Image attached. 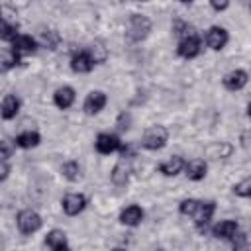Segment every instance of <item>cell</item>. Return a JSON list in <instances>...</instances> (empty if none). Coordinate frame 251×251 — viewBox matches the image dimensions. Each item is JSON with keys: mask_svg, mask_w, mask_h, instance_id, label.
Returning a JSON list of instances; mask_svg holds the SVG:
<instances>
[{"mask_svg": "<svg viewBox=\"0 0 251 251\" xmlns=\"http://www.w3.org/2000/svg\"><path fill=\"white\" fill-rule=\"evenodd\" d=\"M129 120H131V118H129V114H126V112H124V114H120V118H118V129H120V131L129 129Z\"/></svg>", "mask_w": 251, "mask_h": 251, "instance_id": "obj_31", "label": "cell"}, {"mask_svg": "<svg viewBox=\"0 0 251 251\" xmlns=\"http://www.w3.org/2000/svg\"><path fill=\"white\" fill-rule=\"evenodd\" d=\"M14 151V145L8 139H0V159H8Z\"/></svg>", "mask_w": 251, "mask_h": 251, "instance_id": "obj_30", "label": "cell"}, {"mask_svg": "<svg viewBox=\"0 0 251 251\" xmlns=\"http://www.w3.org/2000/svg\"><path fill=\"white\" fill-rule=\"evenodd\" d=\"M182 4H190V2H194V0H180Z\"/></svg>", "mask_w": 251, "mask_h": 251, "instance_id": "obj_34", "label": "cell"}, {"mask_svg": "<svg viewBox=\"0 0 251 251\" xmlns=\"http://www.w3.org/2000/svg\"><path fill=\"white\" fill-rule=\"evenodd\" d=\"M233 194L235 196H241V198H249L251 196V178H243L241 182H237L233 186Z\"/></svg>", "mask_w": 251, "mask_h": 251, "instance_id": "obj_27", "label": "cell"}, {"mask_svg": "<svg viewBox=\"0 0 251 251\" xmlns=\"http://www.w3.org/2000/svg\"><path fill=\"white\" fill-rule=\"evenodd\" d=\"M59 41H61V37H59V33L55 31V29H41L39 31V37H37V43L41 45V47H45V49H57V45H59Z\"/></svg>", "mask_w": 251, "mask_h": 251, "instance_id": "obj_22", "label": "cell"}, {"mask_svg": "<svg viewBox=\"0 0 251 251\" xmlns=\"http://www.w3.org/2000/svg\"><path fill=\"white\" fill-rule=\"evenodd\" d=\"M210 4H212V8L214 10H226L227 8V4H229V0H210Z\"/></svg>", "mask_w": 251, "mask_h": 251, "instance_id": "obj_33", "label": "cell"}, {"mask_svg": "<svg viewBox=\"0 0 251 251\" xmlns=\"http://www.w3.org/2000/svg\"><path fill=\"white\" fill-rule=\"evenodd\" d=\"M12 49L22 57V55H31L37 49V41L31 35H16V39L12 41Z\"/></svg>", "mask_w": 251, "mask_h": 251, "instance_id": "obj_10", "label": "cell"}, {"mask_svg": "<svg viewBox=\"0 0 251 251\" xmlns=\"http://www.w3.org/2000/svg\"><path fill=\"white\" fill-rule=\"evenodd\" d=\"M137 2H147V0H137Z\"/></svg>", "mask_w": 251, "mask_h": 251, "instance_id": "obj_35", "label": "cell"}, {"mask_svg": "<svg viewBox=\"0 0 251 251\" xmlns=\"http://www.w3.org/2000/svg\"><path fill=\"white\" fill-rule=\"evenodd\" d=\"M184 167H186V176H188L190 180H202V178L206 176V171H208L204 159H192V161H190L188 165H184Z\"/></svg>", "mask_w": 251, "mask_h": 251, "instance_id": "obj_19", "label": "cell"}, {"mask_svg": "<svg viewBox=\"0 0 251 251\" xmlns=\"http://www.w3.org/2000/svg\"><path fill=\"white\" fill-rule=\"evenodd\" d=\"M237 231H239V226L233 220H224V222H220L212 227V235L218 237V239H231Z\"/></svg>", "mask_w": 251, "mask_h": 251, "instance_id": "obj_12", "label": "cell"}, {"mask_svg": "<svg viewBox=\"0 0 251 251\" xmlns=\"http://www.w3.org/2000/svg\"><path fill=\"white\" fill-rule=\"evenodd\" d=\"M176 51H178V55L184 57V59H192V57H196V55L200 53V39H198V35H194V33L184 35V37L178 41Z\"/></svg>", "mask_w": 251, "mask_h": 251, "instance_id": "obj_6", "label": "cell"}, {"mask_svg": "<svg viewBox=\"0 0 251 251\" xmlns=\"http://www.w3.org/2000/svg\"><path fill=\"white\" fill-rule=\"evenodd\" d=\"M182 169H184V161H182V157H178V155H173L171 159H167L165 163L159 165V171H161L165 176H175V175H178Z\"/></svg>", "mask_w": 251, "mask_h": 251, "instance_id": "obj_18", "label": "cell"}, {"mask_svg": "<svg viewBox=\"0 0 251 251\" xmlns=\"http://www.w3.org/2000/svg\"><path fill=\"white\" fill-rule=\"evenodd\" d=\"M151 31V20L141 16V14H133L129 16L127 20V29H126V35L129 41H141L149 35Z\"/></svg>", "mask_w": 251, "mask_h": 251, "instance_id": "obj_1", "label": "cell"}, {"mask_svg": "<svg viewBox=\"0 0 251 251\" xmlns=\"http://www.w3.org/2000/svg\"><path fill=\"white\" fill-rule=\"evenodd\" d=\"M214 210H216V204H214L212 200H208V202H198V206H196L192 218H194V226H196V229H198L200 233L206 231V226L210 224V220H212V216H214Z\"/></svg>", "mask_w": 251, "mask_h": 251, "instance_id": "obj_4", "label": "cell"}, {"mask_svg": "<svg viewBox=\"0 0 251 251\" xmlns=\"http://www.w3.org/2000/svg\"><path fill=\"white\" fill-rule=\"evenodd\" d=\"M104 106H106V94L100 92V90H92V92H88V96L84 98L82 110H84L88 116H94V114H98Z\"/></svg>", "mask_w": 251, "mask_h": 251, "instance_id": "obj_8", "label": "cell"}, {"mask_svg": "<svg viewBox=\"0 0 251 251\" xmlns=\"http://www.w3.org/2000/svg\"><path fill=\"white\" fill-rule=\"evenodd\" d=\"M41 141L39 133L37 131H24L16 137V145L22 147V149H31V147H37Z\"/></svg>", "mask_w": 251, "mask_h": 251, "instance_id": "obj_23", "label": "cell"}, {"mask_svg": "<svg viewBox=\"0 0 251 251\" xmlns=\"http://www.w3.org/2000/svg\"><path fill=\"white\" fill-rule=\"evenodd\" d=\"M53 102H55V106L61 108V110L71 108L73 102H75V90H73L71 86H61V88H57L55 94H53Z\"/></svg>", "mask_w": 251, "mask_h": 251, "instance_id": "obj_16", "label": "cell"}, {"mask_svg": "<svg viewBox=\"0 0 251 251\" xmlns=\"http://www.w3.org/2000/svg\"><path fill=\"white\" fill-rule=\"evenodd\" d=\"M227 39H229L227 31H226L224 27H220V25H212V27L206 31V43H208V47H212L214 51L224 49L226 43H227Z\"/></svg>", "mask_w": 251, "mask_h": 251, "instance_id": "obj_7", "label": "cell"}, {"mask_svg": "<svg viewBox=\"0 0 251 251\" xmlns=\"http://www.w3.org/2000/svg\"><path fill=\"white\" fill-rule=\"evenodd\" d=\"M129 173H131V167H129L126 161L116 163L114 169H112V182L118 184V186L127 184V180H129Z\"/></svg>", "mask_w": 251, "mask_h": 251, "instance_id": "obj_20", "label": "cell"}, {"mask_svg": "<svg viewBox=\"0 0 251 251\" xmlns=\"http://www.w3.org/2000/svg\"><path fill=\"white\" fill-rule=\"evenodd\" d=\"M61 173H63V176H65L67 180H71V182H75V180L80 178V167H78L76 161H67V163L61 167Z\"/></svg>", "mask_w": 251, "mask_h": 251, "instance_id": "obj_25", "label": "cell"}, {"mask_svg": "<svg viewBox=\"0 0 251 251\" xmlns=\"http://www.w3.org/2000/svg\"><path fill=\"white\" fill-rule=\"evenodd\" d=\"M141 220H143V210L137 204H131V206H127V208H124L120 212V222L126 224V226H129V227L139 226Z\"/></svg>", "mask_w": 251, "mask_h": 251, "instance_id": "obj_14", "label": "cell"}, {"mask_svg": "<svg viewBox=\"0 0 251 251\" xmlns=\"http://www.w3.org/2000/svg\"><path fill=\"white\" fill-rule=\"evenodd\" d=\"M120 147H122V141L114 133H100L96 137V151L102 153V155H108L112 151H118Z\"/></svg>", "mask_w": 251, "mask_h": 251, "instance_id": "obj_9", "label": "cell"}, {"mask_svg": "<svg viewBox=\"0 0 251 251\" xmlns=\"http://www.w3.org/2000/svg\"><path fill=\"white\" fill-rule=\"evenodd\" d=\"M167 139H169V131L165 126H151L145 129V133L141 137V145L149 151H157V149L165 147Z\"/></svg>", "mask_w": 251, "mask_h": 251, "instance_id": "obj_2", "label": "cell"}, {"mask_svg": "<svg viewBox=\"0 0 251 251\" xmlns=\"http://www.w3.org/2000/svg\"><path fill=\"white\" fill-rule=\"evenodd\" d=\"M198 202H200V200L186 198V200H182V202H180L178 212H180L182 216H192V214H194V210H196V206H198Z\"/></svg>", "mask_w": 251, "mask_h": 251, "instance_id": "obj_28", "label": "cell"}, {"mask_svg": "<svg viewBox=\"0 0 251 251\" xmlns=\"http://www.w3.org/2000/svg\"><path fill=\"white\" fill-rule=\"evenodd\" d=\"M20 112V98L16 94H6L4 100L0 102V116L4 120H12L16 118Z\"/></svg>", "mask_w": 251, "mask_h": 251, "instance_id": "obj_11", "label": "cell"}, {"mask_svg": "<svg viewBox=\"0 0 251 251\" xmlns=\"http://www.w3.org/2000/svg\"><path fill=\"white\" fill-rule=\"evenodd\" d=\"M20 63V55L14 49H0V73H8Z\"/></svg>", "mask_w": 251, "mask_h": 251, "instance_id": "obj_21", "label": "cell"}, {"mask_svg": "<svg viewBox=\"0 0 251 251\" xmlns=\"http://www.w3.org/2000/svg\"><path fill=\"white\" fill-rule=\"evenodd\" d=\"M88 55H90V59H92L94 65H96V63H104V61H106L108 51H106V47H104L100 41H94V43L88 47Z\"/></svg>", "mask_w": 251, "mask_h": 251, "instance_id": "obj_26", "label": "cell"}, {"mask_svg": "<svg viewBox=\"0 0 251 251\" xmlns=\"http://www.w3.org/2000/svg\"><path fill=\"white\" fill-rule=\"evenodd\" d=\"M10 175V165L8 159H0V180H6Z\"/></svg>", "mask_w": 251, "mask_h": 251, "instance_id": "obj_32", "label": "cell"}, {"mask_svg": "<svg viewBox=\"0 0 251 251\" xmlns=\"http://www.w3.org/2000/svg\"><path fill=\"white\" fill-rule=\"evenodd\" d=\"M61 204H63V212L67 216H76L86 208V196L78 194V192H71V194H67L63 198Z\"/></svg>", "mask_w": 251, "mask_h": 251, "instance_id": "obj_5", "label": "cell"}, {"mask_svg": "<svg viewBox=\"0 0 251 251\" xmlns=\"http://www.w3.org/2000/svg\"><path fill=\"white\" fill-rule=\"evenodd\" d=\"M229 241L233 243L235 249H247V235H245V233H239V231H237Z\"/></svg>", "mask_w": 251, "mask_h": 251, "instance_id": "obj_29", "label": "cell"}, {"mask_svg": "<svg viewBox=\"0 0 251 251\" xmlns=\"http://www.w3.org/2000/svg\"><path fill=\"white\" fill-rule=\"evenodd\" d=\"M16 224H18V229L24 235H31V233H35L41 227L43 220H41V216L35 210H22L18 214V218H16Z\"/></svg>", "mask_w": 251, "mask_h": 251, "instance_id": "obj_3", "label": "cell"}, {"mask_svg": "<svg viewBox=\"0 0 251 251\" xmlns=\"http://www.w3.org/2000/svg\"><path fill=\"white\" fill-rule=\"evenodd\" d=\"M247 84V73L243 69H235V71H229L226 76H224V86L227 90H239Z\"/></svg>", "mask_w": 251, "mask_h": 251, "instance_id": "obj_13", "label": "cell"}, {"mask_svg": "<svg viewBox=\"0 0 251 251\" xmlns=\"http://www.w3.org/2000/svg\"><path fill=\"white\" fill-rule=\"evenodd\" d=\"M16 35H18V24L0 18V39L2 41H14Z\"/></svg>", "mask_w": 251, "mask_h": 251, "instance_id": "obj_24", "label": "cell"}, {"mask_svg": "<svg viewBox=\"0 0 251 251\" xmlns=\"http://www.w3.org/2000/svg\"><path fill=\"white\" fill-rule=\"evenodd\" d=\"M45 245L49 249H55V251H61V249H67L69 243H67V233L63 229H51L45 237Z\"/></svg>", "mask_w": 251, "mask_h": 251, "instance_id": "obj_17", "label": "cell"}, {"mask_svg": "<svg viewBox=\"0 0 251 251\" xmlns=\"http://www.w3.org/2000/svg\"><path fill=\"white\" fill-rule=\"evenodd\" d=\"M0 10H2V8H0Z\"/></svg>", "mask_w": 251, "mask_h": 251, "instance_id": "obj_36", "label": "cell"}, {"mask_svg": "<svg viewBox=\"0 0 251 251\" xmlns=\"http://www.w3.org/2000/svg\"><path fill=\"white\" fill-rule=\"evenodd\" d=\"M92 67H94V61L90 59L88 51H78V53H75L73 59H71V69H73L75 73H90Z\"/></svg>", "mask_w": 251, "mask_h": 251, "instance_id": "obj_15", "label": "cell"}]
</instances>
